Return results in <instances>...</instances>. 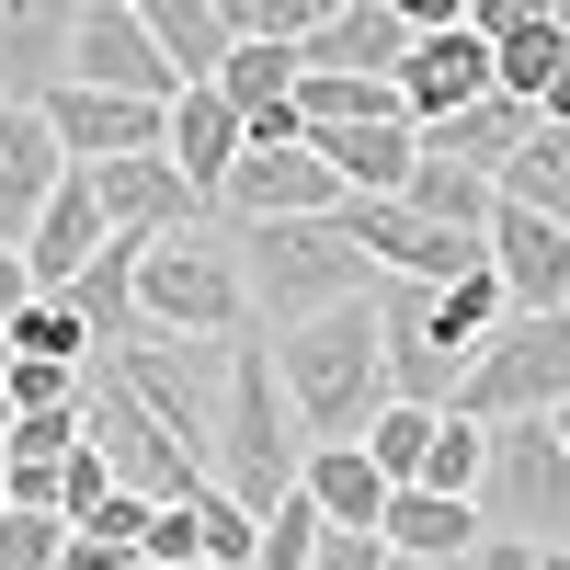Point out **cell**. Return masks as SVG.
Here are the masks:
<instances>
[{
    "mask_svg": "<svg viewBox=\"0 0 570 570\" xmlns=\"http://www.w3.org/2000/svg\"><path fill=\"white\" fill-rule=\"evenodd\" d=\"M389 570H422V559H400V548H389Z\"/></svg>",
    "mask_w": 570,
    "mask_h": 570,
    "instance_id": "cell-44",
    "label": "cell"
},
{
    "mask_svg": "<svg viewBox=\"0 0 570 570\" xmlns=\"http://www.w3.org/2000/svg\"><path fill=\"white\" fill-rule=\"evenodd\" d=\"M58 297L80 308V331H91V354H115L126 331H137V240L115 228V240H104V252H91V263H80V274L58 285Z\"/></svg>",
    "mask_w": 570,
    "mask_h": 570,
    "instance_id": "cell-20",
    "label": "cell"
},
{
    "mask_svg": "<svg viewBox=\"0 0 570 570\" xmlns=\"http://www.w3.org/2000/svg\"><path fill=\"white\" fill-rule=\"evenodd\" d=\"M537 570H570V548H537Z\"/></svg>",
    "mask_w": 570,
    "mask_h": 570,
    "instance_id": "cell-40",
    "label": "cell"
},
{
    "mask_svg": "<svg viewBox=\"0 0 570 570\" xmlns=\"http://www.w3.org/2000/svg\"><path fill=\"white\" fill-rule=\"evenodd\" d=\"M411 23L389 12V0H343L320 35H297V69H400Z\"/></svg>",
    "mask_w": 570,
    "mask_h": 570,
    "instance_id": "cell-23",
    "label": "cell"
},
{
    "mask_svg": "<svg viewBox=\"0 0 570 570\" xmlns=\"http://www.w3.org/2000/svg\"><path fill=\"white\" fill-rule=\"evenodd\" d=\"M389 12H400V23L422 35V23H456V12H468V0H389Z\"/></svg>",
    "mask_w": 570,
    "mask_h": 570,
    "instance_id": "cell-39",
    "label": "cell"
},
{
    "mask_svg": "<svg viewBox=\"0 0 570 570\" xmlns=\"http://www.w3.org/2000/svg\"><path fill=\"white\" fill-rule=\"evenodd\" d=\"M137 12H149V35H160V58H171L183 80H206V69L228 58V35H240V23L217 12V0H137Z\"/></svg>",
    "mask_w": 570,
    "mask_h": 570,
    "instance_id": "cell-25",
    "label": "cell"
},
{
    "mask_svg": "<svg viewBox=\"0 0 570 570\" xmlns=\"http://www.w3.org/2000/svg\"><path fill=\"white\" fill-rule=\"evenodd\" d=\"M274 376H285V400H297L308 445L365 434V422L400 400V389H389V343H376V285H365V297L308 308V320H285V331H274Z\"/></svg>",
    "mask_w": 570,
    "mask_h": 570,
    "instance_id": "cell-1",
    "label": "cell"
},
{
    "mask_svg": "<svg viewBox=\"0 0 570 570\" xmlns=\"http://www.w3.org/2000/svg\"><path fill=\"white\" fill-rule=\"evenodd\" d=\"M376 537H389L400 559H422V570H445V559L480 548V502H468V491H434V480H400L389 513H376Z\"/></svg>",
    "mask_w": 570,
    "mask_h": 570,
    "instance_id": "cell-17",
    "label": "cell"
},
{
    "mask_svg": "<svg viewBox=\"0 0 570 570\" xmlns=\"http://www.w3.org/2000/svg\"><path fill=\"white\" fill-rule=\"evenodd\" d=\"M137 320L149 331H240L252 320V285H240V252H228L217 206L137 240Z\"/></svg>",
    "mask_w": 570,
    "mask_h": 570,
    "instance_id": "cell-4",
    "label": "cell"
},
{
    "mask_svg": "<svg viewBox=\"0 0 570 570\" xmlns=\"http://www.w3.org/2000/svg\"><path fill=\"white\" fill-rule=\"evenodd\" d=\"M69 80H91V91H149V104L183 91V69L160 58V35H149L137 0H80V23H69Z\"/></svg>",
    "mask_w": 570,
    "mask_h": 570,
    "instance_id": "cell-8",
    "label": "cell"
},
{
    "mask_svg": "<svg viewBox=\"0 0 570 570\" xmlns=\"http://www.w3.org/2000/svg\"><path fill=\"white\" fill-rule=\"evenodd\" d=\"M160 149L183 160V183H195V195L217 206V183H228V160L252 149V126H240V104H228L217 80H183L171 91V126H160Z\"/></svg>",
    "mask_w": 570,
    "mask_h": 570,
    "instance_id": "cell-14",
    "label": "cell"
},
{
    "mask_svg": "<svg viewBox=\"0 0 570 570\" xmlns=\"http://www.w3.org/2000/svg\"><path fill=\"white\" fill-rule=\"evenodd\" d=\"M217 12H228V23H252V0H217Z\"/></svg>",
    "mask_w": 570,
    "mask_h": 570,
    "instance_id": "cell-41",
    "label": "cell"
},
{
    "mask_svg": "<svg viewBox=\"0 0 570 570\" xmlns=\"http://www.w3.org/2000/svg\"><path fill=\"white\" fill-rule=\"evenodd\" d=\"M149 513H160V491L115 480L91 513H69V559L58 570H126V559H149Z\"/></svg>",
    "mask_w": 570,
    "mask_h": 570,
    "instance_id": "cell-21",
    "label": "cell"
},
{
    "mask_svg": "<svg viewBox=\"0 0 570 570\" xmlns=\"http://www.w3.org/2000/svg\"><path fill=\"white\" fill-rule=\"evenodd\" d=\"M297 491L320 502V525H376V513H389V468H376V456L343 434V445H308Z\"/></svg>",
    "mask_w": 570,
    "mask_h": 570,
    "instance_id": "cell-22",
    "label": "cell"
},
{
    "mask_svg": "<svg viewBox=\"0 0 570 570\" xmlns=\"http://www.w3.org/2000/svg\"><path fill=\"white\" fill-rule=\"evenodd\" d=\"M0 434H12V389H0Z\"/></svg>",
    "mask_w": 570,
    "mask_h": 570,
    "instance_id": "cell-42",
    "label": "cell"
},
{
    "mask_svg": "<svg viewBox=\"0 0 570 570\" xmlns=\"http://www.w3.org/2000/svg\"><path fill=\"white\" fill-rule=\"evenodd\" d=\"M537 12H548V0H468L456 23H480V35H513V23H537Z\"/></svg>",
    "mask_w": 570,
    "mask_h": 570,
    "instance_id": "cell-36",
    "label": "cell"
},
{
    "mask_svg": "<svg viewBox=\"0 0 570 570\" xmlns=\"http://www.w3.org/2000/svg\"><path fill=\"white\" fill-rule=\"evenodd\" d=\"M480 525L491 537H525V548H570V445H559V411H513L491 422L480 445Z\"/></svg>",
    "mask_w": 570,
    "mask_h": 570,
    "instance_id": "cell-5",
    "label": "cell"
},
{
    "mask_svg": "<svg viewBox=\"0 0 570 570\" xmlns=\"http://www.w3.org/2000/svg\"><path fill=\"white\" fill-rule=\"evenodd\" d=\"M400 195H411L422 217H445V228H468V240H480V228H491V206H502V183H491V171H468V160H434V149H422Z\"/></svg>",
    "mask_w": 570,
    "mask_h": 570,
    "instance_id": "cell-24",
    "label": "cell"
},
{
    "mask_svg": "<svg viewBox=\"0 0 570 570\" xmlns=\"http://www.w3.org/2000/svg\"><path fill=\"white\" fill-rule=\"evenodd\" d=\"M58 559H69L58 502H0V570H58Z\"/></svg>",
    "mask_w": 570,
    "mask_h": 570,
    "instance_id": "cell-29",
    "label": "cell"
},
{
    "mask_svg": "<svg viewBox=\"0 0 570 570\" xmlns=\"http://www.w3.org/2000/svg\"><path fill=\"white\" fill-rule=\"evenodd\" d=\"M400 104H411V126H434V115H456V104H480L491 91V35L480 23H422L411 46H400Z\"/></svg>",
    "mask_w": 570,
    "mask_h": 570,
    "instance_id": "cell-10",
    "label": "cell"
},
{
    "mask_svg": "<svg viewBox=\"0 0 570 570\" xmlns=\"http://www.w3.org/2000/svg\"><path fill=\"white\" fill-rule=\"evenodd\" d=\"M525 137H537V104L491 80L480 104H456V115H434V126H422V149H434V160H468V171H491V183H502V160L525 149Z\"/></svg>",
    "mask_w": 570,
    "mask_h": 570,
    "instance_id": "cell-18",
    "label": "cell"
},
{
    "mask_svg": "<svg viewBox=\"0 0 570 570\" xmlns=\"http://www.w3.org/2000/svg\"><path fill=\"white\" fill-rule=\"evenodd\" d=\"M58 183H69V149H58V126H46V104L0 91V240H23Z\"/></svg>",
    "mask_w": 570,
    "mask_h": 570,
    "instance_id": "cell-13",
    "label": "cell"
},
{
    "mask_svg": "<svg viewBox=\"0 0 570 570\" xmlns=\"http://www.w3.org/2000/svg\"><path fill=\"white\" fill-rule=\"evenodd\" d=\"M445 570H537V548H525V537H491V525H480V548H468V559H445Z\"/></svg>",
    "mask_w": 570,
    "mask_h": 570,
    "instance_id": "cell-35",
    "label": "cell"
},
{
    "mask_svg": "<svg viewBox=\"0 0 570 570\" xmlns=\"http://www.w3.org/2000/svg\"><path fill=\"white\" fill-rule=\"evenodd\" d=\"M559 445H570V400H559Z\"/></svg>",
    "mask_w": 570,
    "mask_h": 570,
    "instance_id": "cell-43",
    "label": "cell"
},
{
    "mask_svg": "<svg viewBox=\"0 0 570 570\" xmlns=\"http://www.w3.org/2000/svg\"><path fill=\"white\" fill-rule=\"evenodd\" d=\"M308 570H389V537H376V525H320Z\"/></svg>",
    "mask_w": 570,
    "mask_h": 570,
    "instance_id": "cell-33",
    "label": "cell"
},
{
    "mask_svg": "<svg viewBox=\"0 0 570 570\" xmlns=\"http://www.w3.org/2000/svg\"><path fill=\"white\" fill-rule=\"evenodd\" d=\"M35 104H46V126H58L69 160L160 149V126H171V104H149V91H91V80H58V91H35Z\"/></svg>",
    "mask_w": 570,
    "mask_h": 570,
    "instance_id": "cell-12",
    "label": "cell"
},
{
    "mask_svg": "<svg viewBox=\"0 0 570 570\" xmlns=\"http://www.w3.org/2000/svg\"><path fill=\"white\" fill-rule=\"evenodd\" d=\"M548 12H559V23H570V0H548Z\"/></svg>",
    "mask_w": 570,
    "mask_h": 570,
    "instance_id": "cell-45",
    "label": "cell"
},
{
    "mask_svg": "<svg viewBox=\"0 0 570 570\" xmlns=\"http://www.w3.org/2000/svg\"><path fill=\"white\" fill-rule=\"evenodd\" d=\"M308 149L343 171V195H400L422 160V126L411 115H343V126H308Z\"/></svg>",
    "mask_w": 570,
    "mask_h": 570,
    "instance_id": "cell-16",
    "label": "cell"
},
{
    "mask_svg": "<svg viewBox=\"0 0 570 570\" xmlns=\"http://www.w3.org/2000/svg\"><path fill=\"white\" fill-rule=\"evenodd\" d=\"M537 115H548V126H570V46H559V69L537 80Z\"/></svg>",
    "mask_w": 570,
    "mask_h": 570,
    "instance_id": "cell-38",
    "label": "cell"
},
{
    "mask_svg": "<svg viewBox=\"0 0 570 570\" xmlns=\"http://www.w3.org/2000/svg\"><path fill=\"white\" fill-rule=\"evenodd\" d=\"M480 263L502 274V297L513 308H570V228L525 195H502L491 228H480Z\"/></svg>",
    "mask_w": 570,
    "mask_h": 570,
    "instance_id": "cell-9",
    "label": "cell"
},
{
    "mask_svg": "<svg viewBox=\"0 0 570 570\" xmlns=\"http://www.w3.org/2000/svg\"><path fill=\"white\" fill-rule=\"evenodd\" d=\"M331 206H343V171L308 137H252L217 183V217H331Z\"/></svg>",
    "mask_w": 570,
    "mask_h": 570,
    "instance_id": "cell-7",
    "label": "cell"
},
{
    "mask_svg": "<svg viewBox=\"0 0 570 570\" xmlns=\"http://www.w3.org/2000/svg\"><path fill=\"white\" fill-rule=\"evenodd\" d=\"M0 354H12V343H0Z\"/></svg>",
    "mask_w": 570,
    "mask_h": 570,
    "instance_id": "cell-47",
    "label": "cell"
},
{
    "mask_svg": "<svg viewBox=\"0 0 570 570\" xmlns=\"http://www.w3.org/2000/svg\"><path fill=\"white\" fill-rule=\"evenodd\" d=\"M23 297H35V263H23V240H0V320H12Z\"/></svg>",
    "mask_w": 570,
    "mask_h": 570,
    "instance_id": "cell-37",
    "label": "cell"
},
{
    "mask_svg": "<svg viewBox=\"0 0 570 570\" xmlns=\"http://www.w3.org/2000/svg\"><path fill=\"white\" fill-rule=\"evenodd\" d=\"M0 502H12V480H0Z\"/></svg>",
    "mask_w": 570,
    "mask_h": 570,
    "instance_id": "cell-46",
    "label": "cell"
},
{
    "mask_svg": "<svg viewBox=\"0 0 570 570\" xmlns=\"http://www.w3.org/2000/svg\"><path fill=\"white\" fill-rule=\"evenodd\" d=\"M331 12H343V0H252V23H240V35H285V46H297V35H320Z\"/></svg>",
    "mask_w": 570,
    "mask_h": 570,
    "instance_id": "cell-34",
    "label": "cell"
},
{
    "mask_svg": "<svg viewBox=\"0 0 570 570\" xmlns=\"http://www.w3.org/2000/svg\"><path fill=\"white\" fill-rule=\"evenodd\" d=\"M0 389H12V411H69L80 400V365L69 354H0Z\"/></svg>",
    "mask_w": 570,
    "mask_h": 570,
    "instance_id": "cell-30",
    "label": "cell"
},
{
    "mask_svg": "<svg viewBox=\"0 0 570 570\" xmlns=\"http://www.w3.org/2000/svg\"><path fill=\"white\" fill-rule=\"evenodd\" d=\"M69 445H80V400H69V411H12V434H0L12 468H58Z\"/></svg>",
    "mask_w": 570,
    "mask_h": 570,
    "instance_id": "cell-32",
    "label": "cell"
},
{
    "mask_svg": "<svg viewBox=\"0 0 570 570\" xmlns=\"http://www.w3.org/2000/svg\"><path fill=\"white\" fill-rule=\"evenodd\" d=\"M104 240H115V228H104V195H91V171L69 160V183H58V195L35 206V228H23V263H35V285H69Z\"/></svg>",
    "mask_w": 570,
    "mask_h": 570,
    "instance_id": "cell-19",
    "label": "cell"
},
{
    "mask_svg": "<svg viewBox=\"0 0 570 570\" xmlns=\"http://www.w3.org/2000/svg\"><path fill=\"white\" fill-rule=\"evenodd\" d=\"M206 80L240 104L252 137H297V46H285V35H228V58Z\"/></svg>",
    "mask_w": 570,
    "mask_h": 570,
    "instance_id": "cell-15",
    "label": "cell"
},
{
    "mask_svg": "<svg viewBox=\"0 0 570 570\" xmlns=\"http://www.w3.org/2000/svg\"><path fill=\"white\" fill-rule=\"evenodd\" d=\"M80 171H91V195H104V228H126V240L206 217V195L183 183V160H171V149H115V160H80Z\"/></svg>",
    "mask_w": 570,
    "mask_h": 570,
    "instance_id": "cell-11",
    "label": "cell"
},
{
    "mask_svg": "<svg viewBox=\"0 0 570 570\" xmlns=\"http://www.w3.org/2000/svg\"><path fill=\"white\" fill-rule=\"evenodd\" d=\"M502 195H525V206H548V217L570 228V126H548V115H537V137L502 160Z\"/></svg>",
    "mask_w": 570,
    "mask_h": 570,
    "instance_id": "cell-27",
    "label": "cell"
},
{
    "mask_svg": "<svg viewBox=\"0 0 570 570\" xmlns=\"http://www.w3.org/2000/svg\"><path fill=\"white\" fill-rule=\"evenodd\" d=\"M297 468H308V422H297V400L274 376V331L240 320L228 331V376H217V480L252 513H274L297 491Z\"/></svg>",
    "mask_w": 570,
    "mask_h": 570,
    "instance_id": "cell-2",
    "label": "cell"
},
{
    "mask_svg": "<svg viewBox=\"0 0 570 570\" xmlns=\"http://www.w3.org/2000/svg\"><path fill=\"white\" fill-rule=\"evenodd\" d=\"M308 537H320V502L285 491V502L263 513V537H252V570H308Z\"/></svg>",
    "mask_w": 570,
    "mask_h": 570,
    "instance_id": "cell-31",
    "label": "cell"
},
{
    "mask_svg": "<svg viewBox=\"0 0 570 570\" xmlns=\"http://www.w3.org/2000/svg\"><path fill=\"white\" fill-rule=\"evenodd\" d=\"M228 252H240V285H252L263 331H285V320H308V308L376 285V252L343 228V206H331V217H228Z\"/></svg>",
    "mask_w": 570,
    "mask_h": 570,
    "instance_id": "cell-3",
    "label": "cell"
},
{
    "mask_svg": "<svg viewBox=\"0 0 570 570\" xmlns=\"http://www.w3.org/2000/svg\"><path fill=\"white\" fill-rule=\"evenodd\" d=\"M434 434H445V400H389V411H376V422H365L354 445H365L376 468H389V491H400V480H422V456H434Z\"/></svg>",
    "mask_w": 570,
    "mask_h": 570,
    "instance_id": "cell-26",
    "label": "cell"
},
{
    "mask_svg": "<svg viewBox=\"0 0 570 570\" xmlns=\"http://www.w3.org/2000/svg\"><path fill=\"white\" fill-rule=\"evenodd\" d=\"M0 343H12V354H69V365H91V331H80V308L58 297V285H35V297L0 320Z\"/></svg>",
    "mask_w": 570,
    "mask_h": 570,
    "instance_id": "cell-28",
    "label": "cell"
},
{
    "mask_svg": "<svg viewBox=\"0 0 570 570\" xmlns=\"http://www.w3.org/2000/svg\"><path fill=\"white\" fill-rule=\"evenodd\" d=\"M559 400H570V308H502L445 389V411H468V422H513V411H559Z\"/></svg>",
    "mask_w": 570,
    "mask_h": 570,
    "instance_id": "cell-6",
    "label": "cell"
}]
</instances>
